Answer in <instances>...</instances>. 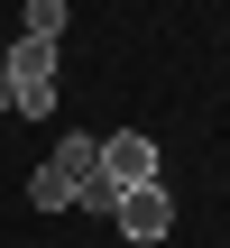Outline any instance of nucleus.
<instances>
[{
	"label": "nucleus",
	"mask_w": 230,
	"mask_h": 248,
	"mask_svg": "<svg viewBox=\"0 0 230 248\" xmlns=\"http://www.w3.org/2000/svg\"><path fill=\"white\" fill-rule=\"evenodd\" d=\"M0 110H18V83H9V74H0Z\"/></svg>",
	"instance_id": "nucleus-6"
},
{
	"label": "nucleus",
	"mask_w": 230,
	"mask_h": 248,
	"mask_svg": "<svg viewBox=\"0 0 230 248\" xmlns=\"http://www.w3.org/2000/svg\"><path fill=\"white\" fill-rule=\"evenodd\" d=\"M28 202H37V212H74V175H65V166L46 156V166L28 175Z\"/></svg>",
	"instance_id": "nucleus-3"
},
{
	"label": "nucleus",
	"mask_w": 230,
	"mask_h": 248,
	"mask_svg": "<svg viewBox=\"0 0 230 248\" xmlns=\"http://www.w3.org/2000/svg\"><path fill=\"white\" fill-rule=\"evenodd\" d=\"M120 239H138V248H157L166 230H175V202H166V184H138V193H120Z\"/></svg>",
	"instance_id": "nucleus-2"
},
{
	"label": "nucleus",
	"mask_w": 230,
	"mask_h": 248,
	"mask_svg": "<svg viewBox=\"0 0 230 248\" xmlns=\"http://www.w3.org/2000/svg\"><path fill=\"white\" fill-rule=\"evenodd\" d=\"M55 166H65V175H74V184H83V175H92V166H101V138H83V129H74V138H65V147H55Z\"/></svg>",
	"instance_id": "nucleus-4"
},
{
	"label": "nucleus",
	"mask_w": 230,
	"mask_h": 248,
	"mask_svg": "<svg viewBox=\"0 0 230 248\" xmlns=\"http://www.w3.org/2000/svg\"><path fill=\"white\" fill-rule=\"evenodd\" d=\"M18 37H46V46H55V37H65V0H28V28H18Z\"/></svg>",
	"instance_id": "nucleus-5"
},
{
	"label": "nucleus",
	"mask_w": 230,
	"mask_h": 248,
	"mask_svg": "<svg viewBox=\"0 0 230 248\" xmlns=\"http://www.w3.org/2000/svg\"><path fill=\"white\" fill-rule=\"evenodd\" d=\"M101 184H120V193L157 184V138H148V129H111V138H101Z\"/></svg>",
	"instance_id": "nucleus-1"
}]
</instances>
